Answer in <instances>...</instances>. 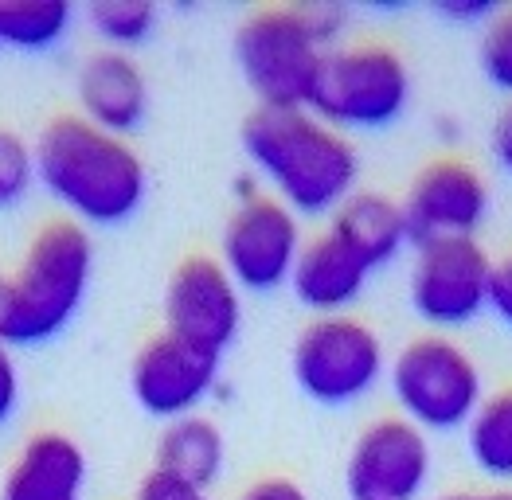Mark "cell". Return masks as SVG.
I'll list each match as a JSON object with an SVG mask.
<instances>
[{
	"mask_svg": "<svg viewBox=\"0 0 512 500\" xmlns=\"http://www.w3.org/2000/svg\"><path fill=\"white\" fill-rule=\"evenodd\" d=\"M489 180L462 157H434L419 168L399 200L415 247L434 239H477L489 219Z\"/></svg>",
	"mask_w": 512,
	"mask_h": 500,
	"instance_id": "12",
	"label": "cell"
},
{
	"mask_svg": "<svg viewBox=\"0 0 512 500\" xmlns=\"http://www.w3.org/2000/svg\"><path fill=\"white\" fill-rule=\"evenodd\" d=\"M477 63L481 75L497 90L512 94V4L497 8L485 24H481V40H477Z\"/></svg>",
	"mask_w": 512,
	"mask_h": 500,
	"instance_id": "23",
	"label": "cell"
},
{
	"mask_svg": "<svg viewBox=\"0 0 512 500\" xmlns=\"http://www.w3.org/2000/svg\"><path fill=\"white\" fill-rule=\"evenodd\" d=\"M133 500H215V497H212V493H204V489L180 485V481H172V477L157 473V469H149V473L141 477L137 497H133Z\"/></svg>",
	"mask_w": 512,
	"mask_h": 500,
	"instance_id": "25",
	"label": "cell"
},
{
	"mask_svg": "<svg viewBox=\"0 0 512 500\" xmlns=\"http://www.w3.org/2000/svg\"><path fill=\"white\" fill-rule=\"evenodd\" d=\"M427 430H419L411 418L380 415L372 418L344 461V489L352 500H423L430 485Z\"/></svg>",
	"mask_w": 512,
	"mask_h": 500,
	"instance_id": "10",
	"label": "cell"
},
{
	"mask_svg": "<svg viewBox=\"0 0 512 500\" xmlns=\"http://www.w3.org/2000/svg\"><path fill=\"white\" fill-rule=\"evenodd\" d=\"M466 450L473 465L493 477V481H512V387L485 395L477 415L466 426Z\"/></svg>",
	"mask_w": 512,
	"mask_h": 500,
	"instance_id": "19",
	"label": "cell"
},
{
	"mask_svg": "<svg viewBox=\"0 0 512 500\" xmlns=\"http://www.w3.org/2000/svg\"><path fill=\"white\" fill-rule=\"evenodd\" d=\"M153 469L180 485L212 493V485L227 469V438H223L219 422L204 411L165 422L157 450H153Z\"/></svg>",
	"mask_w": 512,
	"mask_h": 500,
	"instance_id": "18",
	"label": "cell"
},
{
	"mask_svg": "<svg viewBox=\"0 0 512 500\" xmlns=\"http://www.w3.org/2000/svg\"><path fill=\"white\" fill-rule=\"evenodd\" d=\"M489 313H497L512 329V250L493 258V278H489Z\"/></svg>",
	"mask_w": 512,
	"mask_h": 500,
	"instance_id": "26",
	"label": "cell"
},
{
	"mask_svg": "<svg viewBox=\"0 0 512 500\" xmlns=\"http://www.w3.org/2000/svg\"><path fill=\"white\" fill-rule=\"evenodd\" d=\"M235 500H313V497H309V489L301 485L298 477H290V473H266V477L251 481Z\"/></svg>",
	"mask_w": 512,
	"mask_h": 500,
	"instance_id": "24",
	"label": "cell"
},
{
	"mask_svg": "<svg viewBox=\"0 0 512 500\" xmlns=\"http://www.w3.org/2000/svg\"><path fill=\"white\" fill-rule=\"evenodd\" d=\"M305 247L301 219L274 192L239 200L219 235V262L239 290L270 293L294 278L298 254Z\"/></svg>",
	"mask_w": 512,
	"mask_h": 500,
	"instance_id": "8",
	"label": "cell"
},
{
	"mask_svg": "<svg viewBox=\"0 0 512 500\" xmlns=\"http://www.w3.org/2000/svg\"><path fill=\"white\" fill-rule=\"evenodd\" d=\"M489 145H493V157L501 161V168H509L512 172V102L501 110V118H497V125H493Z\"/></svg>",
	"mask_w": 512,
	"mask_h": 500,
	"instance_id": "29",
	"label": "cell"
},
{
	"mask_svg": "<svg viewBox=\"0 0 512 500\" xmlns=\"http://www.w3.org/2000/svg\"><path fill=\"white\" fill-rule=\"evenodd\" d=\"M20 407V368L8 344H0V426Z\"/></svg>",
	"mask_w": 512,
	"mask_h": 500,
	"instance_id": "27",
	"label": "cell"
},
{
	"mask_svg": "<svg viewBox=\"0 0 512 500\" xmlns=\"http://www.w3.org/2000/svg\"><path fill=\"white\" fill-rule=\"evenodd\" d=\"M36 180V145L24 133L0 125V211L24 204Z\"/></svg>",
	"mask_w": 512,
	"mask_h": 500,
	"instance_id": "22",
	"label": "cell"
},
{
	"mask_svg": "<svg viewBox=\"0 0 512 500\" xmlns=\"http://www.w3.org/2000/svg\"><path fill=\"white\" fill-rule=\"evenodd\" d=\"M8 325H12V274L0 270V344L8 336Z\"/></svg>",
	"mask_w": 512,
	"mask_h": 500,
	"instance_id": "30",
	"label": "cell"
},
{
	"mask_svg": "<svg viewBox=\"0 0 512 500\" xmlns=\"http://www.w3.org/2000/svg\"><path fill=\"white\" fill-rule=\"evenodd\" d=\"M71 0H0V47L43 51L71 32Z\"/></svg>",
	"mask_w": 512,
	"mask_h": 500,
	"instance_id": "20",
	"label": "cell"
},
{
	"mask_svg": "<svg viewBox=\"0 0 512 500\" xmlns=\"http://www.w3.org/2000/svg\"><path fill=\"white\" fill-rule=\"evenodd\" d=\"M90 461L67 430H36L8 465L0 500H86Z\"/></svg>",
	"mask_w": 512,
	"mask_h": 500,
	"instance_id": "15",
	"label": "cell"
},
{
	"mask_svg": "<svg viewBox=\"0 0 512 500\" xmlns=\"http://www.w3.org/2000/svg\"><path fill=\"white\" fill-rule=\"evenodd\" d=\"M411 67L391 43H341L325 55L309 110L321 122L348 129H387L411 102Z\"/></svg>",
	"mask_w": 512,
	"mask_h": 500,
	"instance_id": "6",
	"label": "cell"
},
{
	"mask_svg": "<svg viewBox=\"0 0 512 500\" xmlns=\"http://www.w3.org/2000/svg\"><path fill=\"white\" fill-rule=\"evenodd\" d=\"M348 12L333 0L262 4L235 28V63L258 106L309 110L325 55L341 47Z\"/></svg>",
	"mask_w": 512,
	"mask_h": 500,
	"instance_id": "3",
	"label": "cell"
},
{
	"mask_svg": "<svg viewBox=\"0 0 512 500\" xmlns=\"http://www.w3.org/2000/svg\"><path fill=\"white\" fill-rule=\"evenodd\" d=\"M219 364H223V356L161 329L133 352L129 391H133L137 407L149 411L153 418L172 422V418L196 415L200 403L219 383Z\"/></svg>",
	"mask_w": 512,
	"mask_h": 500,
	"instance_id": "13",
	"label": "cell"
},
{
	"mask_svg": "<svg viewBox=\"0 0 512 500\" xmlns=\"http://www.w3.org/2000/svg\"><path fill=\"white\" fill-rule=\"evenodd\" d=\"M165 329L215 356L231 352L243 329V290L219 254L192 250L172 266L165 282Z\"/></svg>",
	"mask_w": 512,
	"mask_h": 500,
	"instance_id": "11",
	"label": "cell"
},
{
	"mask_svg": "<svg viewBox=\"0 0 512 500\" xmlns=\"http://www.w3.org/2000/svg\"><path fill=\"white\" fill-rule=\"evenodd\" d=\"M438 12L446 16V20H458V24H485L493 12H497V4L493 0H442L438 4Z\"/></svg>",
	"mask_w": 512,
	"mask_h": 500,
	"instance_id": "28",
	"label": "cell"
},
{
	"mask_svg": "<svg viewBox=\"0 0 512 500\" xmlns=\"http://www.w3.org/2000/svg\"><path fill=\"white\" fill-rule=\"evenodd\" d=\"M157 4L153 0H90L86 20L114 51H129L145 43L157 28Z\"/></svg>",
	"mask_w": 512,
	"mask_h": 500,
	"instance_id": "21",
	"label": "cell"
},
{
	"mask_svg": "<svg viewBox=\"0 0 512 500\" xmlns=\"http://www.w3.org/2000/svg\"><path fill=\"white\" fill-rule=\"evenodd\" d=\"M94 278V239L75 219H51L32 235L12 274V325L4 344L32 348L63 333Z\"/></svg>",
	"mask_w": 512,
	"mask_h": 500,
	"instance_id": "4",
	"label": "cell"
},
{
	"mask_svg": "<svg viewBox=\"0 0 512 500\" xmlns=\"http://www.w3.org/2000/svg\"><path fill=\"white\" fill-rule=\"evenodd\" d=\"M239 141L251 168L298 215H333L356 192L360 153L352 137L313 110L255 106L243 118Z\"/></svg>",
	"mask_w": 512,
	"mask_h": 500,
	"instance_id": "2",
	"label": "cell"
},
{
	"mask_svg": "<svg viewBox=\"0 0 512 500\" xmlns=\"http://www.w3.org/2000/svg\"><path fill=\"white\" fill-rule=\"evenodd\" d=\"M36 176L51 200L75 223L118 227L129 223L149 196V168L129 137H118L83 114H59L40 129Z\"/></svg>",
	"mask_w": 512,
	"mask_h": 500,
	"instance_id": "1",
	"label": "cell"
},
{
	"mask_svg": "<svg viewBox=\"0 0 512 500\" xmlns=\"http://www.w3.org/2000/svg\"><path fill=\"white\" fill-rule=\"evenodd\" d=\"M489 278L493 254L481 239H434L415 247L407 297L430 333H450L489 309Z\"/></svg>",
	"mask_w": 512,
	"mask_h": 500,
	"instance_id": "9",
	"label": "cell"
},
{
	"mask_svg": "<svg viewBox=\"0 0 512 500\" xmlns=\"http://www.w3.org/2000/svg\"><path fill=\"white\" fill-rule=\"evenodd\" d=\"M75 94L86 122L102 125L118 137H129L145 122L149 98H153L145 67L129 51H114V47H98L79 63Z\"/></svg>",
	"mask_w": 512,
	"mask_h": 500,
	"instance_id": "14",
	"label": "cell"
},
{
	"mask_svg": "<svg viewBox=\"0 0 512 500\" xmlns=\"http://www.w3.org/2000/svg\"><path fill=\"white\" fill-rule=\"evenodd\" d=\"M430 500H505V493H477V489H454V493H438Z\"/></svg>",
	"mask_w": 512,
	"mask_h": 500,
	"instance_id": "31",
	"label": "cell"
},
{
	"mask_svg": "<svg viewBox=\"0 0 512 500\" xmlns=\"http://www.w3.org/2000/svg\"><path fill=\"white\" fill-rule=\"evenodd\" d=\"M384 336L352 313L313 317L290 348L298 387L321 407H348L372 395L387 375Z\"/></svg>",
	"mask_w": 512,
	"mask_h": 500,
	"instance_id": "7",
	"label": "cell"
},
{
	"mask_svg": "<svg viewBox=\"0 0 512 500\" xmlns=\"http://www.w3.org/2000/svg\"><path fill=\"white\" fill-rule=\"evenodd\" d=\"M505 500H512V493H505Z\"/></svg>",
	"mask_w": 512,
	"mask_h": 500,
	"instance_id": "32",
	"label": "cell"
},
{
	"mask_svg": "<svg viewBox=\"0 0 512 500\" xmlns=\"http://www.w3.org/2000/svg\"><path fill=\"white\" fill-rule=\"evenodd\" d=\"M329 231L348 250H356L372 274L387 262H395L399 250L411 243L399 200H391L384 192H372V188H356L341 208L329 215Z\"/></svg>",
	"mask_w": 512,
	"mask_h": 500,
	"instance_id": "17",
	"label": "cell"
},
{
	"mask_svg": "<svg viewBox=\"0 0 512 500\" xmlns=\"http://www.w3.org/2000/svg\"><path fill=\"white\" fill-rule=\"evenodd\" d=\"M368 278H372L368 262L325 227L321 235L305 239L290 290L298 293L301 305L325 317V313H348L352 301H360V293L368 290Z\"/></svg>",
	"mask_w": 512,
	"mask_h": 500,
	"instance_id": "16",
	"label": "cell"
},
{
	"mask_svg": "<svg viewBox=\"0 0 512 500\" xmlns=\"http://www.w3.org/2000/svg\"><path fill=\"white\" fill-rule=\"evenodd\" d=\"M387 383L399 415L419 430H466L485 403V375L466 344L450 333L403 340L387 364Z\"/></svg>",
	"mask_w": 512,
	"mask_h": 500,
	"instance_id": "5",
	"label": "cell"
}]
</instances>
